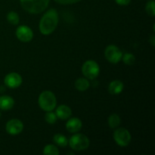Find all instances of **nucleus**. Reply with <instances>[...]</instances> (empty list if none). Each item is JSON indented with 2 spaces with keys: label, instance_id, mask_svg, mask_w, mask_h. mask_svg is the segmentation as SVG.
Masks as SVG:
<instances>
[{
  "label": "nucleus",
  "instance_id": "obj_1",
  "mask_svg": "<svg viewBox=\"0 0 155 155\" xmlns=\"http://www.w3.org/2000/svg\"><path fill=\"white\" fill-rule=\"evenodd\" d=\"M58 24V13L56 9L51 8L47 11L39 21V31L42 35L51 34L57 28Z\"/></svg>",
  "mask_w": 155,
  "mask_h": 155
},
{
  "label": "nucleus",
  "instance_id": "obj_2",
  "mask_svg": "<svg viewBox=\"0 0 155 155\" xmlns=\"http://www.w3.org/2000/svg\"><path fill=\"white\" fill-rule=\"evenodd\" d=\"M50 0H20L21 5L27 12L39 14L48 8Z\"/></svg>",
  "mask_w": 155,
  "mask_h": 155
},
{
  "label": "nucleus",
  "instance_id": "obj_3",
  "mask_svg": "<svg viewBox=\"0 0 155 155\" xmlns=\"http://www.w3.org/2000/svg\"><path fill=\"white\" fill-rule=\"evenodd\" d=\"M38 104L39 107L44 111H51L55 108L57 105V99L51 91H44L39 95L38 98Z\"/></svg>",
  "mask_w": 155,
  "mask_h": 155
},
{
  "label": "nucleus",
  "instance_id": "obj_4",
  "mask_svg": "<svg viewBox=\"0 0 155 155\" xmlns=\"http://www.w3.org/2000/svg\"><path fill=\"white\" fill-rule=\"evenodd\" d=\"M68 145L74 151H81L87 149L90 145V141L86 135L77 133L71 137L68 141Z\"/></svg>",
  "mask_w": 155,
  "mask_h": 155
},
{
  "label": "nucleus",
  "instance_id": "obj_5",
  "mask_svg": "<svg viewBox=\"0 0 155 155\" xmlns=\"http://www.w3.org/2000/svg\"><path fill=\"white\" fill-rule=\"evenodd\" d=\"M82 73L86 78L94 80L100 74V67L96 61L88 60L82 66Z\"/></svg>",
  "mask_w": 155,
  "mask_h": 155
},
{
  "label": "nucleus",
  "instance_id": "obj_6",
  "mask_svg": "<svg viewBox=\"0 0 155 155\" xmlns=\"http://www.w3.org/2000/svg\"><path fill=\"white\" fill-rule=\"evenodd\" d=\"M113 138L117 145L120 147H127L131 142V134L125 128H118L114 132Z\"/></svg>",
  "mask_w": 155,
  "mask_h": 155
},
{
  "label": "nucleus",
  "instance_id": "obj_7",
  "mask_svg": "<svg viewBox=\"0 0 155 155\" xmlns=\"http://www.w3.org/2000/svg\"><path fill=\"white\" fill-rule=\"evenodd\" d=\"M123 52L117 45H109L104 50V57L111 64L119 63L122 59Z\"/></svg>",
  "mask_w": 155,
  "mask_h": 155
},
{
  "label": "nucleus",
  "instance_id": "obj_8",
  "mask_svg": "<svg viewBox=\"0 0 155 155\" xmlns=\"http://www.w3.org/2000/svg\"><path fill=\"white\" fill-rule=\"evenodd\" d=\"M17 38L21 42H29L33 39V32L30 27L27 25H21L17 28L15 32Z\"/></svg>",
  "mask_w": 155,
  "mask_h": 155
},
{
  "label": "nucleus",
  "instance_id": "obj_9",
  "mask_svg": "<svg viewBox=\"0 0 155 155\" xmlns=\"http://www.w3.org/2000/svg\"><path fill=\"white\" fill-rule=\"evenodd\" d=\"M22 77L16 72L8 74L4 79L5 85L10 89H16L22 84Z\"/></svg>",
  "mask_w": 155,
  "mask_h": 155
},
{
  "label": "nucleus",
  "instance_id": "obj_10",
  "mask_svg": "<svg viewBox=\"0 0 155 155\" xmlns=\"http://www.w3.org/2000/svg\"><path fill=\"white\" fill-rule=\"evenodd\" d=\"M5 130L6 132L12 136L18 135L24 130V124L18 119H12L6 124Z\"/></svg>",
  "mask_w": 155,
  "mask_h": 155
},
{
  "label": "nucleus",
  "instance_id": "obj_11",
  "mask_svg": "<svg viewBox=\"0 0 155 155\" xmlns=\"http://www.w3.org/2000/svg\"><path fill=\"white\" fill-rule=\"evenodd\" d=\"M83 127V123L81 120L77 117H70L66 124V129L71 133H76L80 131Z\"/></svg>",
  "mask_w": 155,
  "mask_h": 155
},
{
  "label": "nucleus",
  "instance_id": "obj_12",
  "mask_svg": "<svg viewBox=\"0 0 155 155\" xmlns=\"http://www.w3.org/2000/svg\"><path fill=\"white\" fill-rule=\"evenodd\" d=\"M55 114L58 119L61 120H68L72 115V110L71 107L65 104H61L56 108Z\"/></svg>",
  "mask_w": 155,
  "mask_h": 155
},
{
  "label": "nucleus",
  "instance_id": "obj_13",
  "mask_svg": "<svg viewBox=\"0 0 155 155\" xmlns=\"http://www.w3.org/2000/svg\"><path fill=\"white\" fill-rule=\"evenodd\" d=\"M124 88V83L119 80H113L108 86V91L111 95H119L123 92Z\"/></svg>",
  "mask_w": 155,
  "mask_h": 155
},
{
  "label": "nucleus",
  "instance_id": "obj_14",
  "mask_svg": "<svg viewBox=\"0 0 155 155\" xmlns=\"http://www.w3.org/2000/svg\"><path fill=\"white\" fill-rule=\"evenodd\" d=\"M15 105V100L8 95L0 96V109L2 110H11Z\"/></svg>",
  "mask_w": 155,
  "mask_h": 155
},
{
  "label": "nucleus",
  "instance_id": "obj_15",
  "mask_svg": "<svg viewBox=\"0 0 155 155\" xmlns=\"http://www.w3.org/2000/svg\"><path fill=\"white\" fill-rule=\"evenodd\" d=\"M74 86H75V88L78 91L84 92V91L87 90L89 89L90 84H89V82L87 80V78L81 77V78H79L76 80L75 83H74Z\"/></svg>",
  "mask_w": 155,
  "mask_h": 155
},
{
  "label": "nucleus",
  "instance_id": "obj_16",
  "mask_svg": "<svg viewBox=\"0 0 155 155\" xmlns=\"http://www.w3.org/2000/svg\"><path fill=\"white\" fill-rule=\"evenodd\" d=\"M121 123V119L120 116L117 114H112L109 116L108 119H107V124L110 128L115 129L120 126Z\"/></svg>",
  "mask_w": 155,
  "mask_h": 155
},
{
  "label": "nucleus",
  "instance_id": "obj_17",
  "mask_svg": "<svg viewBox=\"0 0 155 155\" xmlns=\"http://www.w3.org/2000/svg\"><path fill=\"white\" fill-rule=\"evenodd\" d=\"M53 141L56 145L62 147V148L66 147L68 145V140L66 136H64L63 134H61V133H57V134L54 135L53 136Z\"/></svg>",
  "mask_w": 155,
  "mask_h": 155
},
{
  "label": "nucleus",
  "instance_id": "obj_18",
  "mask_svg": "<svg viewBox=\"0 0 155 155\" xmlns=\"http://www.w3.org/2000/svg\"><path fill=\"white\" fill-rule=\"evenodd\" d=\"M60 154L58 148L57 146L52 144H49L44 147L43 148V154L45 155H58Z\"/></svg>",
  "mask_w": 155,
  "mask_h": 155
},
{
  "label": "nucleus",
  "instance_id": "obj_19",
  "mask_svg": "<svg viewBox=\"0 0 155 155\" xmlns=\"http://www.w3.org/2000/svg\"><path fill=\"white\" fill-rule=\"evenodd\" d=\"M7 21L12 25H17L20 21L19 15L15 12H10L7 15Z\"/></svg>",
  "mask_w": 155,
  "mask_h": 155
},
{
  "label": "nucleus",
  "instance_id": "obj_20",
  "mask_svg": "<svg viewBox=\"0 0 155 155\" xmlns=\"http://www.w3.org/2000/svg\"><path fill=\"white\" fill-rule=\"evenodd\" d=\"M121 60L124 61V63L127 65H133L136 62V57L134 54L131 53H125L123 54L122 59Z\"/></svg>",
  "mask_w": 155,
  "mask_h": 155
},
{
  "label": "nucleus",
  "instance_id": "obj_21",
  "mask_svg": "<svg viewBox=\"0 0 155 155\" xmlns=\"http://www.w3.org/2000/svg\"><path fill=\"white\" fill-rule=\"evenodd\" d=\"M145 11L147 14L151 17H154L155 15V2L154 0H150L147 2L145 5Z\"/></svg>",
  "mask_w": 155,
  "mask_h": 155
},
{
  "label": "nucleus",
  "instance_id": "obj_22",
  "mask_svg": "<svg viewBox=\"0 0 155 155\" xmlns=\"http://www.w3.org/2000/svg\"><path fill=\"white\" fill-rule=\"evenodd\" d=\"M45 120L48 124H54L57 121L58 117L56 116L55 113L52 112V110L51 111H47L46 114L45 115Z\"/></svg>",
  "mask_w": 155,
  "mask_h": 155
},
{
  "label": "nucleus",
  "instance_id": "obj_23",
  "mask_svg": "<svg viewBox=\"0 0 155 155\" xmlns=\"http://www.w3.org/2000/svg\"><path fill=\"white\" fill-rule=\"evenodd\" d=\"M54 1L61 5H72L79 2L82 0H54Z\"/></svg>",
  "mask_w": 155,
  "mask_h": 155
},
{
  "label": "nucleus",
  "instance_id": "obj_24",
  "mask_svg": "<svg viewBox=\"0 0 155 155\" xmlns=\"http://www.w3.org/2000/svg\"><path fill=\"white\" fill-rule=\"evenodd\" d=\"M114 1L117 4L121 6L128 5L131 2V0H114Z\"/></svg>",
  "mask_w": 155,
  "mask_h": 155
},
{
  "label": "nucleus",
  "instance_id": "obj_25",
  "mask_svg": "<svg viewBox=\"0 0 155 155\" xmlns=\"http://www.w3.org/2000/svg\"><path fill=\"white\" fill-rule=\"evenodd\" d=\"M149 42H151V45H152V46H154V44H155V36H154V34H153L152 36H151V37L149 38Z\"/></svg>",
  "mask_w": 155,
  "mask_h": 155
},
{
  "label": "nucleus",
  "instance_id": "obj_26",
  "mask_svg": "<svg viewBox=\"0 0 155 155\" xmlns=\"http://www.w3.org/2000/svg\"><path fill=\"white\" fill-rule=\"evenodd\" d=\"M1 116H2V113H1V111H0V117H1Z\"/></svg>",
  "mask_w": 155,
  "mask_h": 155
}]
</instances>
